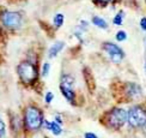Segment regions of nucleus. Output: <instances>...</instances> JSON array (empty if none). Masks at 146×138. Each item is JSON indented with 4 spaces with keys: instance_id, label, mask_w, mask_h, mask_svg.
I'll use <instances>...</instances> for the list:
<instances>
[{
    "instance_id": "obj_17",
    "label": "nucleus",
    "mask_w": 146,
    "mask_h": 138,
    "mask_svg": "<svg viewBox=\"0 0 146 138\" xmlns=\"http://www.w3.org/2000/svg\"><path fill=\"white\" fill-rule=\"evenodd\" d=\"M53 99H54V95H53L50 91L47 93V95H46V102H47V103H50Z\"/></svg>"
},
{
    "instance_id": "obj_18",
    "label": "nucleus",
    "mask_w": 146,
    "mask_h": 138,
    "mask_svg": "<svg viewBox=\"0 0 146 138\" xmlns=\"http://www.w3.org/2000/svg\"><path fill=\"white\" fill-rule=\"evenodd\" d=\"M140 28L146 31V18H145V17L141 18V21H140Z\"/></svg>"
},
{
    "instance_id": "obj_6",
    "label": "nucleus",
    "mask_w": 146,
    "mask_h": 138,
    "mask_svg": "<svg viewBox=\"0 0 146 138\" xmlns=\"http://www.w3.org/2000/svg\"><path fill=\"white\" fill-rule=\"evenodd\" d=\"M103 49L106 51L108 57L110 58L111 61H114V63H120L125 57L123 51L117 45L111 43V42H106V43L103 45Z\"/></svg>"
},
{
    "instance_id": "obj_16",
    "label": "nucleus",
    "mask_w": 146,
    "mask_h": 138,
    "mask_svg": "<svg viewBox=\"0 0 146 138\" xmlns=\"http://www.w3.org/2000/svg\"><path fill=\"white\" fill-rule=\"evenodd\" d=\"M4 135H5V124L3 120L0 119V138L4 137Z\"/></svg>"
},
{
    "instance_id": "obj_22",
    "label": "nucleus",
    "mask_w": 146,
    "mask_h": 138,
    "mask_svg": "<svg viewBox=\"0 0 146 138\" xmlns=\"http://www.w3.org/2000/svg\"><path fill=\"white\" fill-rule=\"evenodd\" d=\"M145 71H146V64H145Z\"/></svg>"
},
{
    "instance_id": "obj_20",
    "label": "nucleus",
    "mask_w": 146,
    "mask_h": 138,
    "mask_svg": "<svg viewBox=\"0 0 146 138\" xmlns=\"http://www.w3.org/2000/svg\"><path fill=\"white\" fill-rule=\"evenodd\" d=\"M96 1L102 3V4H107V3H109V1H110V0H96Z\"/></svg>"
},
{
    "instance_id": "obj_2",
    "label": "nucleus",
    "mask_w": 146,
    "mask_h": 138,
    "mask_svg": "<svg viewBox=\"0 0 146 138\" xmlns=\"http://www.w3.org/2000/svg\"><path fill=\"white\" fill-rule=\"evenodd\" d=\"M127 121L132 127H144L146 126V111L139 106L132 107L127 113Z\"/></svg>"
},
{
    "instance_id": "obj_11",
    "label": "nucleus",
    "mask_w": 146,
    "mask_h": 138,
    "mask_svg": "<svg viewBox=\"0 0 146 138\" xmlns=\"http://www.w3.org/2000/svg\"><path fill=\"white\" fill-rule=\"evenodd\" d=\"M92 23L95 24L96 27H98V28H101V29H107V28H108L107 22L103 19V18H101V17L95 16V17L92 18Z\"/></svg>"
},
{
    "instance_id": "obj_9",
    "label": "nucleus",
    "mask_w": 146,
    "mask_h": 138,
    "mask_svg": "<svg viewBox=\"0 0 146 138\" xmlns=\"http://www.w3.org/2000/svg\"><path fill=\"white\" fill-rule=\"evenodd\" d=\"M44 124L47 125V127L49 129L54 135H56V136H59L60 133H61V127H60V124H58V123H55V121H52V123H48L47 120H44Z\"/></svg>"
},
{
    "instance_id": "obj_12",
    "label": "nucleus",
    "mask_w": 146,
    "mask_h": 138,
    "mask_svg": "<svg viewBox=\"0 0 146 138\" xmlns=\"http://www.w3.org/2000/svg\"><path fill=\"white\" fill-rule=\"evenodd\" d=\"M64 21H65V16L62 13H58L56 16H54V25H55L56 28H60L64 24Z\"/></svg>"
},
{
    "instance_id": "obj_14",
    "label": "nucleus",
    "mask_w": 146,
    "mask_h": 138,
    "mask_svg": "<svg viewBox=\"0 0 146 138\" xmlns=\"http://www.w3.org/2000/svg\"><path fill=\"white\" fill-rule=\"evenodd\" d=\"M126 39H127L126 31H123V30H120V31H117V34H116V40H117V41L122 42V41H125Z\"/></svg>"
},
{
    "instance_id": "obj_15",
    "label": "nucleus",
    "mask_w": 146,
    "mask_h": 138,
    "mask_svg": "<svg viewBox=\"0 0 146 138\" xmlns=\"http://www.w3.org/2000/svg\"><path fill=\"white\" fill-rule=\"evenodd\" d=\"M49 69H50L49 63H44L43 67H42V75H43V76H48V73H49Z\"/></svg>"
},
{
    "instance_id": "obj_1",
    "label": "nucleus",
    "mask_w": 146,
    "mask_h": 138,
    "mask_svg": "<svg viewBox=\"0 0 146 138\" xmlns=\"http://www.w3.org/2000/svg\"><path fill=\"white\" fill-rule=\"evenodd\" d=\"M25 124L29 130L36 131L43 124V115L37 107L30 106L25 111Z\"/></svg>"
},
{
    "instance_id": "obj_13",
    "label": "nucleus",
    "mask_w": 146,
    "mask_h": 138,
    "mask_svg": "<svg viewBox=\"0 0 146 138\" xmlns=\"http://www.w3.org/2000/svg\"><path fill=\"white\" fill-rule=\"evenodd\" d=\"M122 21H123V12H119L113 19L115 25H121V24H122Z\"/></svg>"
},
{
    "instance_id": "obj_10",
    "label": "nucleus",
    "mask_w": 146,
    "mask_h": 138,
    "mask_svg": "<svg viewBox=\"0 0 146 138\" xmlns=\"http://www.w3.org/2000/svg\"><path fill=\"white\" fill-rule=\"evenodd\" d=\"M60 89H61V93L62 95L67 99L70 102H72L74 100V93H73V88H70V87H62L60 85Z\"/></svg>"
},
{
    "instance_id": "obj_5",
    "label": "nucleus",
    "mask_w": 146,
    "mask_h": 138,
    "mask_svg": "<svg viewBox=\"0 0 146 138\" xmlns=\"http://www.w3.org/2000/svg\"><path fill=\"white\" fill-rule=\"evenodd\" d=\"M1 22L5 27H7L10 29H17L22 24V16L18 12L6 11L1 16Z\"/></svg>"
},
{
    "instance_id": "obj_3",
    "label": "nucleus",
    "mask_w": 146,
    "mask_h": 138,
    "mask_svg": "<svg viewBox=\"0 0 146 138\" xmlns=\"http://www.w3.org/2000/svg\"><path fill=\"white\" fill-rule=\"evenodd\" d=\"M17 70H18V75H19L22 82L25 84H31L37 78V69H36V66L34 64L29 61H24L19 64Z\"/></svg>"
},
{
    "instance_id": "obj_21",
    "label": "nucleus",
    "mask_w": 146,
    "mask_h": 138,
    "mask_svg": "<svg viewBox=\"0 0 146 138\" xmlns=\"http://www.w3.org/2000/svg\"><path fill=\"white\" fill-rule=\"evenodd\" d=\"M56 121H58V124H61L62 121H61V119H60L59 117H56Z\"/></svg>"
},
{
    "instance_id": "obj_19",
    "label": "nucleus",
    "mask_w": 146,
    "mask_h": 138,
    "mask_svg": "<svg viewBox=\"0 0 146 138\" xmlns=\"http://www.w3.org/2000/svg\"><path fill=\"white\" fill-rule=\"evenodd\" d=\"M85 138H97V136L95 133H91V132H88L85 133Z\"/></svg>"
},
{
    "instance_id": "obj_8",
    "label": "nucleus",
    "mask_w": 146,
    "mask_h": 138,
    "mask_svg": "<svg viewBox=\"0 0 146 138\" xmlns=\"http://www.w3.org/2000/svg\"><path fill=\"white\" fill-rule=\"evenodd\" d=\"M64 46H65V43L62 41H58V42H55L52 47H50V49H49V58H54V57H56L58 54L61 52V49L64 48Z\"/></svg>"
},
{
    "instance_id": "obj_4",
    "label": "nucleus",
    "mask_w": 146,
    "mask_h": 138,
    "mask_svg": "<svg viewBox=\"0 0 146 138\" xmlns=\"http://www.w3.org/2000/svg\"><path fill=\"white\" fill-rule=\"evenodd\" d=\"M127 121V112L122 108H114L108 115L109 126L115 130L121 129Z\"/></svg>"
},
{
    "instance_id": "obj_7",
    "label": "nucleus",
    "mask_w": 146,
    "mask_h": 138,
    "mask_svg": "<svg viewBox=\"0 0 146 138\" xmlns=\"http://www.w3.org/2000/svg\"><path fill=\"white\" fill-rule=\"evenodd\" d=\"M126 91L131 97H138V96L141 95V88L135 83H129L128 85H127Z\"/></svg>"
}]
</instances>
